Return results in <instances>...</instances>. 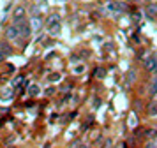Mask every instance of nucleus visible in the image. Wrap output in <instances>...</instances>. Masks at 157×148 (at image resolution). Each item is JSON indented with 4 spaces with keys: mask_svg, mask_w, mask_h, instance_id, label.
Segmentation results:
<instances>
[{
    "mask_svg": "<svg viewBox=\"0 0 157 148\" xmlns=\"http://www.w3.org/2000/svg\"><path fill=\"white\" fill-rule=\"evenodd\" d=\"M14 27L18 28V32H20V35H21L23 39H30V35H32V28H30V23L29 21H16Z\"/></svg>",
    "mask_w": 157,
    "mask_h": 148,
    "instance_id": "nucleus-1",
    "label": "nucleus"
},
{
    "mask_svg": "<svg viewBox=\"0 0 157 148\" xmlns=\"http://www.w3.org/2000/svg\"><path fill=\"white\" fill-rule=\"evenodd\" d=\"M20 37H21V35L18 32V28L14 27V23L6 28V39H7V41H20Z\"/></svg>",
    "mask_w": 157,
    "mask_h": 148,
    "instance_id": "nucleus-2",
    "label": "nucleus"
},
{
    "mask_svg": "<svg viewBox=\"0 0 157 148\" xmlns=\"http://www.w3.org/2000/svg\"><path fill=\"white\" fill-rule=\"evenodd\" d=\"M145 70L150 72V74L157 72V56H148V58L145 60Z\"/></svg>",
    "mask_w": 157,
    "mask_h": 148,
    "instance_id": "nucleus-3",
    "label": "nucleus"
},
{
    "mask_svg": "<svg viewBox=\"0 0 157 148\" xmlns=\"http://www.w3.org/2000/svg\"><path fill=\"white\" fill-rule=\"evenodd\" d=\"M25 16H27V11H25V7H21V6H18L13 11V21H21V20H25Z\"/></svg>",
    "mask_w": 157,
    "mask_h": 148,
    "instance_id": "nucleus-4",
    "label": "nucleus"
},
{
    "mask_svg": "<svg viewBox=\"0 0 157 148\" xmlns=\"http://www.w3.org/2000/svg\"><path fill=\"white\" fill-rule=\"evenodd\" d=\"M147 92H148V95L152 99L157 95V78H150L148 85H147Z\"/></svg>",
    "mask_w": 157,
    "mask_h": 148,
    "instance_id": "nucleus-5",
    "label": "nucleus"
},
{
    "mask_svg": "<svg viewBox=\"0 0 157 148\" xmlns=\"http://www.w3.org/2000/svg\"><path fill=\"white\" fill-rule=\"evenodd\" d=\"M108 7H109L111 13H124L125 11V4L124 2H109Z\"/></svg>",
    "mask_w": 157,
    "mask_h": 148,
    "instance_id": "nucleus-6",
    "label": "nucleus"
},
{
    "mask_svg": "<svg viewBox=\"0 0 157 148\" xmlns=\"http://www.w3.org/2000/svg\"><path fill=\"white\" fill-rule=\"evenodd\" d=\"M147 113H148V116H157V99L155 97L148 102V106H147Z\"/></svg>",
    "mask_w": 157,
    "mask_h": 148,
    "instance_id": "nucleus-7",
    "label": "nucleus"
},
{
    "mask_svg": "<svg viewBox=\"0 0 157 148\" xmlns=\"http://www.w3.org/2000/svg\"><path fill=\"white\" fill-rule=\"evenodd\" d=\"M41 93V86L37 83H32V85H29V95L30 97H37Z\"/></svg>",
    "mask_w": 157,
    "mask_h": 148,
    "instance_id": "nucleus-8",
    "label": "nucleus"
},
{
    "mask_svg": "<svg viewBox=\"0 0 157 148\" xmlns=\"http://www.w3.org/2000/svg\"><path fill=\"white\" fill-rule=\"evenodd\" d=\"M55 23H60V16L58 14H50L48 18H46V27H50V25H55Z\"/></svg>",
    "mask_w": 157,
    "mask_h": 148,
    "instance_id": "nucleus-9",
    "label": "nucleus"
},
{
    "mask_svg": "<svg viewBox=\"0 0 157 148\" xmlns=\"http://www.w3.org/2000/svg\"><path fill=\"white\" fill-rule=\"evenodd\" d=\"M48 32H50L51 37H57L60 34V23H55V25H50L48 27Z\"/></svg>",
    "mask_w": 157,
    "mask_h": 148,
    "instance_id": "nucleus-10",
    "label": "nucleus"
},
{
    "mask_svg": "<svg viewBox=\"0 0 157 148\" xmlns=\"http://www.w3.org/2000/svg\"><path fill=\"white\" fill-rule=\"evenodd\" d=\"M41 27H43L41 18H39V16H34V18H32V23H30V28H34V30H41Z\"/></svg>",
    "mask_w": 157,
    "mask_h": 148,
    "instance_id": "nucleus-11",
    "label": "nucleus"
},
{
    "mask_svg": "<svg viewBox=\"0 0 157 148\" xmlns=\"http://www.w3.org/2000/svg\"><path fill=\"white\" fill-rule=\"evenodd\" d=\"M147 16H148L150 20H154V18L157 16V6H154V4H152V6L147 7Z\"/></svg>",
    "mask_w": 157,
    "mask_h": 148,
    "instance_id": "nucleus-12",
    "label": "nucleus"
},
{
    "mask_svg": "<svg viewBox=\"0 0 157 148\" xmlns=\"http://www.w3.org/2000/svg\"><path fill=\"white\" fill-rule=\"evenodd\" d=\"M85 69H86V63H78V65L72 67V72H74V74H83Z\"/></svg>",
    "mask_w": 157,
    "mask_h": 148,
    "instance_id": "nucleus-13",
    "label": "nucleus"
},
{
    "mask_svg": "<svg viewBox=\"0 0 157 148\" xmlns=\"http://www.w3.org/2000/svg\"><path fill=\"white\" fill-rule=\"evenodd\" d=\"M136 76H138V72H136V69H131L127 72V81L129 83H132V81H136Z\"/></svg>",
    "mask_w": 157,
    "mask_h": 148,
    "instance_id": "nucleus-14",
    "label": "nucleus"
},
{
    "mask_svg": "<svg viewBox=\"0 0 157 148\" xmlns=\"http://www.w3.org/2000/svg\"><path fill=\"white\" fill-rule=\"evenodd\" d=\"M155 136H157L155 129H148V131H147V134H145V138H147V139H154Z\"/></svg>",
    "mask_w": 157,
    "mask_h": 148,
    "instance_id": "nucleus-15",
    "label": "nucleus"
},
{
    "mask_svg": "<svg viewBox=\"0 0 157 148\" xmlns=\"http://www.w3.org/2000/svg\"><path fill=\"white\" fill-rule=\"evenodd\" d=\"M106 76V69H95V78H104Z\"/></svg>",
    "mask_w": 157,
    "mask_h": 148,
    "instance_id": "nucleus-16",
    "label": "nucleus"
},
{
    "mask_svg": "<svg viewBox=\"0 0 157 148\" xmlns=\"http://www.w3.org/2000/svg\"><path fill=\"white\" fill-rule=\"evenodd\" d=\"M23 81V76H16L14 79H13V86H20Z\"/></svg>",
    "mask_w": 157,
    "mask_h": 148,
    "instance_id": "nucleus-17",
    "label": "nucleus"
},
{
    "mask_svg": "<svg viewBox=\"0 0 157 148\" xmlns=\"http://www.w3.org/2000/svg\"><path fill=\"white\" fill-rule=\"evenodd\" d=\"M50 81H53V83H55V81H60V74H51Z\"/></svg>",
    "mask_w": 157,
    "mask_h": 148,
    "instance_id": "nucleus-18",
    "label": "nucleus"
},
{
    "mask_svg": "<svg viewBox=\"0 0 157 148\" xmlns=\"http://www.w3.org/2000/svg\"><path fill=\"white\" fill-rule=\"evenodd\" d=\"M6 58H7V55H4V53L0 51V62H2V60H6Z\"/></svg>",
    "mask_w": 157,
    "mask_h": 148,
    "instance_id": "nucleus-19",
    "label": "nucleus"
},
{
    "mask_svg": "<svg viewBox=\"0 0 157 148\" xmlns=\"http://www.w3.org/2000/svg\"><path fill=\"white\" fill-rule=\"evenodd\" d=\"M43 148H50V143H46V145H44Z\"/></svg>",
    "mask_w": 157,
    "mask_h": 148,
    "instance_id": "nucleus-20",
    "label": "nucleus"
}]
</instances>
